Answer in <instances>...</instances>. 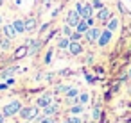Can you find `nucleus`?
Masks as SVG:
<instances>
[{"label": "nucleus", "mask_w": 131, "mask_h": 123, "mask_svg": "<svg viewBox=\"0 0 131 123\" xmlns=\"http://www.w3.org/2000/svg\"><path fill=\"white\" fill-rule=\"evenodd\" d=\"M36 29V20L34 18H27L25 20V32H31Z\"/></svg>", "instance_id": "nucleus-16"}, {"label": "nucleus", "mask_w": 131, "mask_h": 123, "mask_svg": "<svg viewBox=\"0 0 131 123\" xmlns=\"http://www.w3.org/2000/svg\"><path fill=\"white\" fill-rule=\"evenodd\" d=\"M63 34L70 38V36H72V27H70V25H65V27H63Z\"/></svg>", "instance_id": "nucleus-23"}, {"label": "nucleus", "mask_w": 131, "mask_h": 123, "mask_svg": "<svg viewBox=\"0 0 131 123\" xmlns=\"http://www.w3.org/2000/svg\"><path fill=\"white\" fill-rule=\"evenodd\" d=\"M36 103H38V107H43V109H45L47 105H50V103H52V95H50V93H47V95L40 96Z\"/></svg>", "instance_id": "nucleus-7"}, {"label": "nucleus", "mask_w": 131, "mask_h": 123, "mask_svg": "<svg viewBox=\"0 0 131 123\" xmlns=\"http://www.w3.org/2000/svg\"><path fill=\"white\" fill-rule=\"evenodd\" d=\"M4 118H6L4 114H0V123H4Z\"/></svg>", "instance_id": "nucleus-32"}, {"label": "nucleus", "mask_w": 131, "mask_h": 123, "mask_svg": "<svg viewBox=\"0 0 131 123\" xmlns=\"http://www.w3.org/2000/svg\"><path fill=\"white\" fill-rule=\"evenodd\" d=\"M83 111V105H75V107H72V112L74 114H77V112H81Z\"/></svg>", "instance_id": "nucleus-28"}, {"label": "nucleus", "mask_w": 131, "mask_h": 123, "mask_svg": "<svg viewBox=\"0 0 131 123\" xmlns=\"http://www.w3.org/2000/svg\"><path fill=\"white\" fill-rule=\"evenodd\" d=\"M106 29L111 30V32H115V30L118 29V20H117V18H110V20L106 22Z\"/></svg>", "instance_id": "nucleus-12"}, {"label": "nucleus", "mask_w": 131, "mask_h": 123, "mask_svg": "<svg viewBox=\"0 0 131 123\" xmlns=\"http://www.w3.org/2000/svg\"><path fill=\"white\" fill-rule=\"evenodd\" d=\"M13 71H15V68H9V70H6V71H2V77L7 79L9 75H13Z\"/></svg>", "instance_id": "nucleus-26"}, {"label": "nucleus", "mask_w": 131, "mask_h": 123, "mask_svg": "<svg viewBox=\"0 0 131 123\" xmlns=\"http://www.w3.org/2000/svg\"><path fill=\"white\" fill-rule=\"evenodd\" d=\"M18 114H20V118H22L24 121H31V119L36 118V114H38V107H22Z\"/></svg>", "instance_id": "nucleus-2"}, {"label": "nucleus", "mask_w": 131, "mask_h": 123, "mask_svg": "<svg viewBox=\"0 0 131 123\" xmlns=\"http://www.w3.org/2000/svg\"><path fill=\"white\" fill-rule=\"evenodd\" d=\"M77 96H79L77 89H74V87H72V89H68V91H67V98H68V100H70V98L74 100V98H77Z\"/></svg>", "instance_id": "nucleus-19"}, {"label": "nucleus", "mask_w": 131, "mask_h": 123, "mask_svg": "<svg viewBox=\"0 0 131 123\" xmlns=\"http://www.w3.org/2000/svg\"><path fill=\"white\" fill-rule=\"evenodd\" d=\"M27 54H29V47H27V45H24V47H20V48L15 52V57H16V59H22V57H24V55H27Z\"/></svg>", "instance_id": "nucleus-15"}, {"label": "nucleus", "mask_w": 131, "mask_h": 123, "mask_svg": "<svg viewBox=\"0 0 131 123\" xmlns=\"http://www.w3.org/2000/svg\"><path fill=\"white\" fill-rule=\"evenodd\" d=\"M101 32H102L101 29H97V27H90V29L86 30V34H84V36H86V41H88V43H95V41L99 39Z\"/></svg>", "instance_id": "nucleus-4"}, {"label": "nucleus", "mask_w": 131, "mask_h": 123, "mask_svg": "<svg viewBox=\"0 0 131 123\" xmlns=\"http://www.w3.org/2000/svg\"><path fill=\"white\" fill-rule=\"evenodd\" d=\"M111 18V13H110V9H106V7H102V9H99V14H97V20L101 22V23H106L108 20Z\"/></svg>", "instance_id": "nucleus-6"}, {"label": "nucleus", "mask_w": 131, "mask_h": 123, "mask_svg": "<svg viewBox=\"0 0 131 123\" xmlns=\"http://www.w3.org/2000/svg\"><path fill=\"white\" fill-rule=\"evenodd\" d=\"M75 29H77V32H81V34L84 36V34H86V30L90 29V25H88V22H86V20L83 18V20H81V22L77 23V27H75Z\"/></svg>", "instance_id": "nucleus-13"}, {"label": "nucleus", "mask_w": 131, "mask_h": 123, "mask_svg": "<svg viewBox=\"0 0 131 123\" xmlns=\"http://www.w3.org/2000/svg\"><path fill=\"white\" fill-rule=\"evenodd\" d=\"M7 87V84H0V89H6Z\"/></svg>", "instance_id": "nucleus-33"}, {"label": "nucleus", "mask_w": 131, "mask_h": 123, "mask_svg": "<svg viewBox=\"0 0 131 123\" xmlns=\"http://www.w3.org/2000/svg\"><path fill=\"white\" fill-rule=\"evenodd\" d=\"M58 47H59V48H68V47H70V39H67V38H65V39H59V41H58Z\"/></svg>", "instance_id": "nucleus-20"}, {"label": "nucleus", "mask_w": 131, "mask_h": 123, "mask_svg": "<svg viewBox=\"0 0 131 123\" xmlns=\"http://www.w3.org/2000/svg\"><path fill=\"white\" fill-rule=\"evenodd\" d=\"M38 121H40V123H56L50 116H41V118H38Z\"/></svg>", "instance_id": "nucleus-21"}, {"label": "nucleus", "mask_w": 131, "mask_h": 123, "mask_svg": "<svg viewBox=\"0 0 131 123\" xmlns=\"http://www.w3.org/2000/svg\"><path fill=\"white\" fill-rule=\"evenodd\" d=\"M0 48L2 50H9L11 48V39L6 36V38H0Z\"/></svg>", "instance_id": "nucleus-17"}, {"label": "nucleus", "mask_w": 131, "mask_h": 123, "mask_svg": "<svg viewBox=\"0 0 131 123\" xmlns=\"http://www.w3.org/2000/svg\"><path fill=\"white\" fill-rule=\"evenodd\" d=\"M99 116H101V111H99V107H95V109H93V114H92V118H93V119H97Z\"/></svg>", "instance_id": "nucleus-27"}, {"label": "nucleus", "mask_w": 131, "mask_h": 123, "mask_svg": "<svg viewBox=\"0 0 131 123\" xmlns=\"http://www.w3.org/2000/svg\"><path fill=\"white\" fill-rule=\"evenodd\" d=\"M2 4H4V0H0V6H2Z\"/></svg>", "instance_id": "nucleus-34"}, {"label": "nucleus", "mask_w": 131, "mask_h": 123, "mask_svg": "<svg viewBox=\"0 0 131 123\" xmlns=\"http://www.w3.org/2000/svg\"><path fill=\"white\" fill-rule=\"evenodd\" d=\"M65 123H81L79 118H70V119H65Z\"/></svg>", "instance_id": "nucleus-29"}, {"label": "nucleus", "mask_w": 131, "mask_h": 123, "mask_svg": "<svg viewBox=\"0 0 131 123\" xmlns=\"http://www.w3.org/2000/svg\"><path fill=\"white\" fill-rule=\"evenodd\" d=\"M56 112H58V105L50 103V105H47V107L43 109V114H41V116H52V114H56Z\"/></svg>", "instance_id": "nucleus-14"}, {"label": "nucleus", "mask_w": 131, "mask_h": 123, "mask_svg": "<svg viewBox=\"0 0 131 123\" xmlns=\"http://www.w3.org/2000/svg\"><path fill=\"white\" fill-rule=\"evenodd\" d=\"M13 27L16 29L18 34L25 32V20H15V22H13Z\"/></svg>", "instance_id": "nucleus-11"}, {"label": "nucleus", "mask_w": 131, "mask_h": 123, "mask_svg": "<svg viewBox=\"0 0 131 123\" xmlns=\"http://www.w3.org/2000/svg\"><path fill=\"white\" fill-rule=\"evenodd\" d=\"M16 29L13 27V23H9V25H4V36H7L9 39H13V38H16Z\"/></svg>", "instance_id": "nucleus-10"}, {"label": "nucleus", "mask_w": 131, "mask_h": 123, "mask_svg": "<svg viewBox=\"0 0 131 123\" xmlns=\"http://www.w3.org/2000/svg\"><path fill=\"white\" fill-rule=\"evenodd\" d=\"M75 11L81 14V11H83V4H75Z\"/></svg>", "instance_id": "nucleus-30"}, {"label": "nucleus", "mask_w": 131, "mask_h": 123, "mask_svg": "<svg viewBox=\"0 0 131 123\" xmlns=\"http://www.w3.org/2000/svg\"><path fill=\"white\" fill-rule=\"evenodd\" d=\"M50 61H52V50L47 52V55H45V64H50Z\"/></svg>", "instance_id": "nucleus-25"}, {"label": "nucleus", "mask_w": 131, "mask_h": 123, "mask_svg": "<svg viewBox=\"0 0 131 123\" xmlns=\"http://www.w3.org/2000/svg\"><path fill=\"white\" fill-rule=\"evenodd\" d=\"M0 23H2V16H0Z\"/></svg>", "instance_id": "nucleus-35"}, {"label": "nucleus", "mask_w": 131, "mask_h": 123, "mask_svg": "<svg viewBox=\"0 0 131 123\" xmlns=\"http://www.w3.org/2000/svg\"><path fill=\"white\" fill-rule=\"evenodd\" d=\"M20 109H22L20 100H13V102H9V103L4 107V116H15V114L20 112Z\"/></svg>", "instance_id": "nucleus-1"}, {"label": "nucleus", "mask_w": 131, "mask_h": 123, "mask_svg": "<svg viewBox=\"0 0 131 123\" xmlns=\"http://www.w3.org/2000/svg\"><path fill=\"white\" fill-rule=\"evenodd\" d=\"M81 20H83V18H81V14H79L77 11H68V14H67V25L77 27V23H79Z\"/></svg>", "instance_id": "nucleus-3"}, {"label": "nucleus", "mask_w": 131, "mask_h": 123, "mask_svg": "<svg viewBox=\"0 0 131 123\" xmlns=\"http://www.w3.org/2000/svg\"><path fill=\"white\" fill-rule=\"evenodd\" d=\"M111 34H113V32H111V30H108V29H106V30H102V32H101V36H99V39H97L99 47H106V45L110 43V39H111Z\"/></svg>", "instance_id": "nucleus-5"}, {"label": "nucleus", "mask_w": 131, "mask_h": 123, "mask_svg": "<svg viewBox=\"0 0 131 123\" xmlns=\"http://www.w3.org/2000/svg\"><path fill=\"white\" fill-rule=\"evenodd\" d=\"M25 123H27V121H25Z\"/></svg>", "instance_id": "nucleus-36"}, {"label": "nucleus", "mask_w": 131, "mask_h": 123, "mask_svg": "<svg viewBox=\"0 0 131 123\" xmlns=\"http://www.w3.org/2000/svg\"><path fill=\"white\" fill-rule=\"evenodd\" d=\"M86 22H88V25H90V27H92V25H93V22H95V20H93V16H92V18H86Z\"/></svg>", "instance_id": "nucleus-31"}, {"label": "nucleus", "mask_w": 131, "mask_h": 123, "mask_svg": "<svg viewBox=\"0 0 131 123\" xmlns=\"http://www.w3.org/2000/svg\"><path fill=\"white\" fill-rule=\"evenodd\" d=\"M68 50H70V54H72V55H79V54L83 52V45H81L79 41H70Z\"/></svg>", "instance_id": "nucleus-8"}, {"label": "nucleus", "mask_w": 131, "mask_h": 123, "mask_svg": "<svg viewBox=\"0 0 131 123\" xmlns=\"http://www.w3.org/2000/svg\"><path fill=\"white\" fill-rule=\"evenodd\" d=\"M92 7L93 9H102L104 6H102V0H93V2H92Z\"/></svg>", "instance_id": "nucleus-22"}, {"label": "nucleus", "mask_w": 131, "mask_h": 123, "mask_svg": "<svg viewBox=\"0 0 131 123\" xmlns=\"http://www.w3.org/2000/svg\"><path fill=\"white\" fill-rule=\"evenodd\" d=\"M88 100H90V95H88V93H81V95L77 96V102H79L81 105H84V103H88Z\"/></svg>", "instance_id": "nucleus-18"}, {"label": "nucleus", "mask_w": 131, "mask_h": 123, "mask_svg": "<svg viewBox=\"0 0 131 123\" xmlns=\"http://www.w3.org/2000/svg\"><path fill=\"white\" fill-rule=\"evenodd\" d=\"M92 14H93V7H92V4H83V11H81V18H92Z\"/></svg>", "instance_id": "nucleus-9"}, {"label": "nucleus", "mask_w": 131, "mask_h": 123, "mask_svg": "<svg viewBox=\"0 0 131 123\" xmlns=\"http://www.w3.org/2000/svg\"><path fill=\"white\" fill-rule=\"evenodd\" d=\"M81 36H83L81 32H72V36H70V41H79V39H81Z\"/></svg>", "instance_id": "nucleus-24"}]
</instances>
